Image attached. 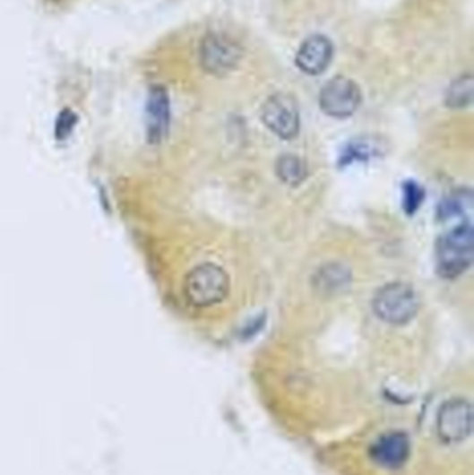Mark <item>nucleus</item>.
I'll return each mask as SVG.
<instances>
[{
    "label": "nucleus",
    "mask_w": 474,
    "mask_h": 475,
    "mask_svg": "<svg viewBox=\"0 0 474 475\" xmlns=\"http://www.w3.org/2000/svg\"><path fill=\"white\" fill-rule=\"evenodd\" d=\"M473 262V227L462 222L438 241L435 263L438 274L446 280L462 275Z\"/></svg>",
    "instance_id": "1"
},
{
    "label": "nucleus",
    "mask_w": 474,
    "mask_h": 475,
    "mask_svg": "<svg viewBox=\"0 0 474 475\" xmlns=\"http://www.w3.org/2000/svg\"><path fill=\"white\" fill-rule=\"evenodd\" d=\"M228 290V275L213 263H205L191 270L184 284L186 300L196 307L218 305L226 299Z\"/></svg>",
    "instance_id": "2"
},
{
    "label": "nucleus",
    "mask_w": 474,
    "mask_h": 475,
    "mask_svg": "<svg viewBox=\"0 0 474 475\" xmlns=\"http://www.w3.org/2000/svg\"><path fill=\"white\" fill-rule=\"evenodd\" d=\"M418 310L415 289L403 282H391L375 292L373 312L380 320L392 325L409 323Z\"/></svg>",
    "instance_id": "3"
},
{
    "label": "nucleus",
    "mask_w": 474,
    "mask_h": 475,
    "mask_svg": "<svg viewBox=\"0 0 474 475\" xmlns=\"http://www.w3.org/2000/svg\"><path fill=\"white\" fill-rule=\"evenodd\" d=\"M319 103L326 115L334 118H347L355 115L359 108L362 92L354 81L338 75L322 88Z\"/></svg>",
    "instance_id": "4"
},
{
    "label": "nucleus",
    "mask_w": 474,
    "mask_h": 475,
    "mask_svg": "<svg viewBox=\"0 0 474 475\" xmlns=\"http://www.w3.org/2000/svg\"><path fill=\"white\" fill-rule=\"evenodd\" d=\"M473 411L465 399L445 402L437 419V432L441 441L448 445L461 444L471 436Z\"/></svg>",
    "instance_id": "5"
},
{
    "label": "nucleus",
    "mask_w": 474,
    "mask_h": 475,
    "mask_svg": "<svg viewBox=\"0 0 474 475\" xmlns=\"http://www.w3.org/2000/svg\"><path fill=\"white\" fill-rule=\"evenodd\" d=\"M262 120L281 139H292L299 133V110L292 96L276 93L262 108Z\"/></svg>",
    "instance_id": "6"
},
{
    "label": "nucleus",
    "mask_w": 474,
    "mask_h": 475,
    "mask_svg": "<svg viewBox=\"0 0 474 475\" xmlns=\"http://www.w3.org/2000/svg\"><path fill=\"white\" fill-rule=\"evenodd\" d=\"M241 59L238 45L224 35L211 34L201 45L202 67L214 75H226Z\"/></svg>",
    "instance_id": "7"
},
{
    "label": "nucleus",
    "mask_w": 474,
    "mask_h": 475,
    "mask_svg": "<svg viewBox=\"0 0 474 475\" xmlns=\"http://www.w3.org/2000/svg\"><path fill=\"white\" fill-rule=\"evenodd\" d=\"M170 98L168 91L155 85L146 100V136L151 143H160L170 128Z\"/></svg>",
    "instance_id": "8"
},
{
    "label": "nucleus",
    "mask_w": 474,
    "mask_h": 475,
    "mask_svg": "<svg viewBox=\"0 0 474 475\" xmlns=\"http://www.w3.org/2000/svg\"><path fill=\"white\" fill-rule=\"evenodd\" d=\"M332 59V40L324 35H312L297 50L295 63L305 74L319 75L326 72Z\"/></svg>",
    "instance_id": "9"
},
{
    "label": "nucleus",
    "mask_w": 474,
    "mask_h": 475,
    "mask_svg": "<svg viewBox=\"0 0 474 475\" xmlns=\"http://www.w3.org/2000/svg\"><path fill=\"white\" fill-rule=\"evenodd\" d=\"M409 438L405 432L392 431L380 436L372 446V457L384 469H400L409 457Z\"/></svg>",
    "instance_id": "10"
},
{
    "label": "nucleus",
    "mask_w": 474,
    "mask_h": 475,
    "mask_svg": "<svg viewBox=\"0 0 474 475\" xmlns=\"http://www.w3.org/2000/svg\"><path fill=\"white\" fill-rule=\"evenodd\" d=\"M350 282L349 270L342 264H327L320 269L315 280V285L320 292L335 293L344 289Z\"/></svg>",
    "instance_id": "11"
},
{
    "label": "nucleus",
    "mask_w": 474,
    "mask_h": 475,
    "mask_svg": "<svg viewBox=\"0 0 474 475\" xmlns=\"http://www.w3.org/2000/svg\"><path fill=\"white\" fill-rule=\"evenodd\" d=\"M276 173L282 183L289 186H299L307 176V167L301 158L295 155H284L277 160Z\"/></svg>",
    "instance_id": "12"
},
{
    "label": "nucleus",
    "mask_w": 474,
    "mask_h": 475,
    "mask_svg": "<svg viewBox=\"0 0 474 475\" xmlns=\"http://www.w3.org/2000/svg\"><path fill=\"white\" fill-rule=\"evenodd\" d=\"M473 77L470 74L459 77L446 91V106L452 108H468L473 102Z\"/></svg>",
    "instance_id": "13"
},
{
    "label": "nucleus",
    "mask_w": 474,
    "mask_h": 475,
    "mask_svg": "<svg viewBox=\"0 0 474 475\" xmlns=\"http://www.w3.org/2000/svg\"><path fill=\"white\" fill-rule=\"evenodd\" d=\"M425 199V191L415 181H406L402 186V204L406 213L413 214Z\"/></svg>",
    "instance_id": "14"
},
{
    "label": "nucleus",
    "mask_w": 474,
    "mask_h": 475,
    "mask_svg": "<svg viewBox=\"0 0 474 475\" xmlns=\"http://www.w3.org/2000/svg\"><path fill=\"white\" fill-rule=\"evenodd\" d=\"M377 149L372 145L367 139H358L355 142L350 143L349 148L345 149L344 155H342V163H350V161H360L363 159H369L375 155Z\"/></svg>",
    "instance_id": "15"
},
{
    "label": "nucleus",
    "mask_w": 474,
    "mask_h": 475,
    "mask_svg": "<svg viewBox=\"0 0 474 475\" xmlns=\"http://www.w3.org/2000/svg\"><path fill=\"white\" fill-rule=\"evenodd\" d=\"M77 115L70 108H65V110L60 111L56 118V124H55V136H56V139L65 141V139L69 138L75 125H77Z\"/></svg>",
    "instance_id": "16"
}]
</instances>
